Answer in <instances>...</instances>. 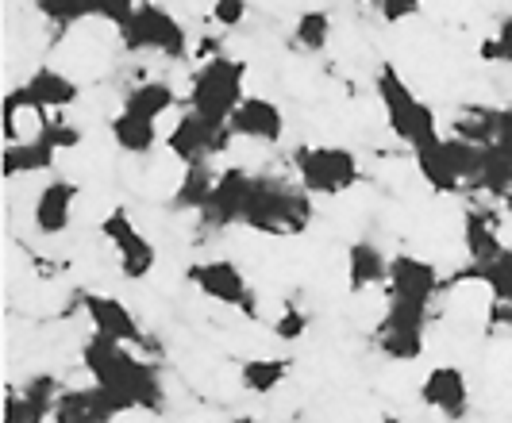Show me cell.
Wrapping results in <instances>:
<instances>
[{
	"instance_id": "6da1fadb",
	"label": "cell",
	"mask_w": 512,
	"mask_h": 423,
	"mask_svg": "<svg viewBox=\"0 0 512 423\" xmlns=\"http://www.w3.org/2000/svg\"><path fill=\"white\" fill-rule=\"evenodd\" d=\"M81 366H85V374L93 377L97 385H104L112 397L120 400L128 412H162V404H166L162 377L128 343L93 335L81 347Z\"/></svg>"
},
{
	"instance_id": "7a4b0ae2",
	"label": "cell",
	"mask_w": 512,
	"mask_h": 423,
	"mask_svg": "<svg viewBox=\"0 0 512 423\" xmlns=\"http://www.w3.org/2000/svg\"><path fill=\"white\" fill-rule=\"evenodd\" d=\"M312 224V197L301 185H289L282 177H255L251 181V204H247V220L243 227H251L258 235H301Z\"/></svg>"
},
{
	"instance_id": "3957f363",
	"label": "cell",
	"mask_w": 512,
	"mask_h": 423,
	"mask_svg": "<svg viewBox=\"0 0 512 423\" xmlns=\"http://www.w3.org/2000/svg\"><path fill=\"white\" fill-rule=\"evenodd\" d=\"M243 81H247V62L216 54L197 66V74L189 81V112H197L201 120L216 127H228L231 112L243 104Z\"/></svg>"
},
{
	"instance_id": "277c9868",
	"label": "cell",
	"mask_w": 512,
	"mask_h": 423,
	"mask_svg": "<svg viewBox=\"0 0 512 423\" xmlns=\"http://www.w3.org/2000/svg\"><path fill=\"white\" fill-rule=\"evenodd\" d=\"M374 89H378V100L385 108V120H389V131L409 143L412 150L416 147H428L439 139V116L432 112V104L416 97L409 89V81L397 74V66L385 62L378 77H374Z\"/></svg>"
},
{
	"instance_id": "5b68a950",
	"label": "cell",
	"mask_w": 512,
	"mask_h": 423,
	"mask_svg": "<svg viewBox=\"0 0 512 423\" xmlns=\"http://www.w3.org/2000/svg\"><path fill=\"white\" fill-rule=\"evenodd\" d=\"M297 185L308 197H339L362 181V166L355 150L347 147H301L293 150Z\"/></svg>"
},
{
	"instance_id": "8992f818",
	"label": "cell",
	"mask_w": 512,
	"mask_h": 423,
	"mask_svg": "<svg viewBox=\"0 0 512 423\" xmlns=\"http://www.w3.org/2000/svg\"><path fill=\"white\" fill-rule=\"evenodd\" d=\"M128 50H147V54H162V58H185L189 54V35L174 12H166L154 0H139L131 24L120 31Z\"/></svg>"
},
{
	"instance_id": "52a82bcc",
	"label": "cell",
	"mask_w": 512,
	"mask_h": 423,
	"mask_svg": "<svg viewBox=\"0 0 512 423\" xmlns=\"http://www.w3.org/2000/svg\"><path fill=\"white\" fill-rule=\"evenodd\" d=\"M101 235L112 243L116 250V258H120V274L131 277V281H143V277L154 270V262H158V250L154 243L135 227L128 208H112L108 216L101 220Z\"/></svg>"
},
{
	"instance_id": "ba28073f",
	"label": "cell",
	"mask_w": 512,
	"mask_h": 423,
	"mask_svg": "<svg viewBox=\"0 0 512 423\" xmlns=\"http://www.w3.org/2000/svg\"><path fill=\"white\" fill-rule=\"evenodd\" d=\"M231 127H216L201 120L197 112H185L178 124L170 127L166 135V150L178 158L181 166H197V162H208L212 154H224L231 147Z\"/></svg>"
},
{
	"instance_id": "9c48e42d",
	"label": "cell",
	"mask_w": 512,
	"mask_h": 423,
	"mask_svg": "<svg viewBox=\"0 0 512 423\" xmlns=\"http://www.w3.org/2000/svg\"><path fill=\"white\" fill-rule=\"evenodd\" d=\"M251 181L255 177L239 166H228L220 170L216 185H212V197L201 208V224L208 231H224V227H235L247 220V204H251Z\"/></svg>"
},
{
	"instance_id": "30bf717a",
	"label": "cell",
	"mask_w": 512,
	"mask_h": 423,
	"mask_svg": "<svg viewBox=\"0 0 512 423\" xmlns=\"http://www.w3.org/2000/svg\"><path fill=\"white\" fill-rule=\"evenodd\" d=\"M189 281L216 304H231V308H243L255 316V293L247 285L243 270L231 262V258H212V262H197L189 266Z\"/></svg>"
},
{
	"instance_id": "8fae6325",
	"label": "cell",
	"mask_w": 512,
	"mask_h": 423,
	"mask_svg": "<svg viewBox=\"0 0 512 423\" xmlns=\"http://www.w3.org/2000/svg\"><path fill=\"white\" fill-rule=\"evenodd\" d=\"M124 412L128 408L112 397L104 385L89 381V385H74V389H62L58 393L51 423H112L116 416H124Z\"/></svg>"
},
{
	"instance_id": "7c38bea8",
	"label": "cell",
	"mask_w": 512,
	"mask_h": 423,
	"mask_svg": "<svg viewBox=\"0 0 512 423\" xmlns=\"http://www.w3.org/2000/svg\"><path fill=\"white\" fill-rule=\"evenodd\" d=\"M81 308H85V316H89V324H93L97 335L116 339V343H128V347H147L143 324L135 320V312H131L124 300L104 297V293H85Z\"/></svg>"
},
{
	"instance_id": "4fadbf2b",
	"label": "cell",
	"mask_w": 512,
	"mask_h": 423,
	"mask_svg": "<svg viewBox=\"0 0 512 423\" xmlns=\"http://www.w3.org/2000/svg\"><path fill=\"white\" fill-rule=\"evenodd\" d=\"M420 400L436 408L443 420L462 423L470 412V381L459 366H432L420 381Z\"/></svg>"
},
{
	"instance_id": "5bb4252c",
	"label": "cell",
	"mask_w": 512,
	"mask_h": 423,
	"mask_svg": "<svg viewBox=\"0 0 512 423\" xmlns=\"http://www.w3.org/2000/svg\"><path fill=\"white\" fill-rule=\"evenodd\" d=\"M228 127L235 139H251V143L278 147L285 139V112L266 97H243V104L231 112Z\"/></svg>"
},
{
	"instance_id": "9a60e30c",
	"label": "cell",
	"mask_w": 512,
	"mask_h": 423,
	"mask_svg": "<svg viewBox=\"0 0 512 423\" xmlns=\"http://www.w3.org/2000/svg\"><path fill=\"white\" fill-rule=\"evenodd\" d=\"M81 197V189H77V181L70 177H58V181H47L43 189H39V197H35V208H31V224L39 235H66L70 224H74V204Z\"/></svg>"
},
{
	"instance_id": "2e32d148",
	"label": "cell",
	"mask_w": 512,
	"mask_h": 423,
	"mask_svg": "<svg viewBox=\"0 0 512 423\" xmlns=\"http://www.w3.org/2000/svg\"><path fill=\"white\" fill-rule=\"evenodd\" d=\"M58 381L51 374L31 377L24 389H8L4 400V423H47L54 420V404H58Z\"/></svg>"
},
{
	"instance_id": "e0dca14e",
	"label": "cell",
	"mask_w": 512,
	"mask_h": 423,
	"mask_svg": "<svg viewBox=\"0 0 512 423\" xmlns=\"http://www.w3.org/2000/svg\"><path fill=\"white\" fill-rule=\"evenodd\" d=\"M385 285H389V297L432 304V297L439 293V270L436 262H428V258L397 254V258H389V281Z\"/></svg>"
},
{
	"instance_id": "ac0fdd59",
	"label": "cell",
	"mask_w": 512,
	"mask_h": 423,
	"mask_svg": "<svg viewBox=\"0 0 512 423\" xmlns=\"http://www.w3.org/2000/svg\"><path fill=\"white\" fill-rule=\"evenodd\" d=\"M24 93L35 100L39 108H47V112H66V108H74L77 100H81V85H77L70 74L54 70V66H39V70L24 81Z\"/></svg>"
},
{
	"instance_id": "d6986e66",
	"label": "cell",
	"mask_w": 512,
	"mask_h": 423,
	"mask_svg": "<svg viewBox=\"0 0 512 423\" xmlns=\"http://www.w3.org/2000/svg\"><path fill=\"white\" fill-rule=\"evenodd\" d=\"M389 281V258L382 254L378 243L370 239H359L347 247V285L351 293H366L374 285H385Z\"/></svg>"
},
{
	"instance_id": "ffe728a7",
	"label": "cell",
	"mask_w": 512,
	"mask_h": 423,
	"mask_svg": "<svg viewBox=\"0 0 512 423\" xmlns=\"http://www.w3.org/2000/svg\"><path fill=\"white\" fill-rule=\"evenodd\" d=\"M412 158H416V170L420 177L436 189V193H462L466 185H462L459 170H455V162H451V154H447V143H443V135H439L436 143H428V147H416L412 150Z\"/></svg>"
},
{
	"instance_id": "44dd1931",
	"label": "cell",
	"mask_w": 512,
	"mask_h": 423,
	"mask_svg": "<svg viewBox=\"0 0 512 423\" xmlns=\"http://www.w3.org/2000/svg\"><path fill=\"white\" fill-rule=\"evenodd\" d=\"M108 131H112L116 147L124 150V154H135V158H143V154H151V150L158 147V124L135 116L128 108H120V112L108 120Z\"/></svg>"
},
{
	"instance_id": "7402d4cb",
	"label": "cell",
	"mask_w": 512,
	"mask_h": 423,
	"mask_svg": "<svg viewBox=\"0 0 512 423\" xmlns=\"http://www.w3.org/2000/svg\"><path fill=\"white\" fill-rule=\"evenodd\" d=\"M58 162V150L43 139H24V143H8L4 147V177L24 174H51Z\"/></svg>"
},
{
	"instance_id": "603a6c76",
	"label": "cell",
	"mask_w": 512,
	"mask_h": 423,
	"mask_svg": "<svg viewBox=\"0 0 512 423\" xmlns=\"http://www.w3.org/2000/svg\"><path fill=\"white\" fill-rule=\"evenodd\" d=\"M474 189L489 193L493 200H505L512 193V154L501 150L497 143L482 147V162H478V174L470 181Z\"/></svg>"
},
{
	"instance_id": "cb8c5ba5",
	"label": "cell",
	"mask_w": 512,
	"mask_h": 423,
	"mask_svg": "<svg viewBox=\"0 0 512 423\" xmlns=\"http://www.w3.org/2000/svg\"><path fill=\"white\" fill-rule=\"evenodd\" d=\"M462 243H466V254H470V266H486V262H493L505 250L497 227L489 224L478 208H470L462 216Z\"/></svg>"
},
{
	"instance_id": "d4e9b609",
	"label": "cell",
	"mask_w": 512,
	"mask_h": 423,
	"mask_svg": "<svg viewBox=\"0 0 512 423\" xmlns=\"http://www.w3.org/2000/svg\"><path fill=\"white\" fill-rule=\"evenodd\" d=\"M124 108L128 112H135V116H143V120H162L166 112H174L178 108V93H174V85L170 81H143V85H135L128 93V100H124Z\"/></svg>"
},
{
	"instance_id": "484cf974",
	"label": "cell",
	"mask_w": 512,
	"mask_h": 423,
	"mask_svg": "<svg viewBox=\"0 0 512 423\" xmlns=\"http://www.w3.org/2000/svg\"><path fill=\"white\" fill-rule=\"evenodd\" d=\"M459 281H482L493 304H512V247H505L486 266H466Z\"/></svg>"
},
{
	"instance_id": "4316f807",
	"label": "cell",
	"mask_w": 512,
	"mask_h": 423,
	"mask_svg": "<svg viewBox=\"0 0 512 423\" xmlns=\"http://www.w3.org/2000/svg\"><path fill=\"white\" fill-rule=\"evenodd\" d=\"M216 170L208 166V162H197V166H185V177L178 181V189H174V208L178 212H201L212 197V185H216Z\"/></svg>"
},
{
	"instance_id": "83f0119b",
	"label": "cell",
	"mask_w": 512,
	"mask_h": 423,
	"mask_svg": "<svg viewBox=\"0 0 512 423\" xmlns=\"http://www.w3.org/2000/svg\"><path fill=\"white\" fill-rule=\"evenodd\" d=\"M239 377H243V389L247 393L266 397V393H274L285 377H289V362L285 358H251V362H243Z\"/></svg>"
},
{
	"instance_id": "f1b7e54d",
	"label": "cell",
	"mask_w": 512,
	"mask_h": 423,
	"mask_svg": "<svg viewBox=\"0 0 512 423\" xmlns=\"http://www.w3.org/2000/svg\"><path fill=\"white\" fill-rule=\"evenodd\" d=\"M293 43L308 54H320V50H328L332 43V12H324V8H308L297 16V27H293Z\"/></svg>"
},
{
	"instance_id": "f546056e",
	"label": "cell",
	"mask_w": 512,
	"mask_h": 423,
	"mask_svg": "<svg viewBox=\"0 0 512 423\" xmlns=\"http://www.w3.org/2000/svg\"><path fill=\"white\" fill-rule=\"evenodd\" d=\"M378 350L389 362H416L424 354V331L412 327H378Z\"/></svg>"
},
{
	"instance_id": "4dcf8cb0",
	"label": "cell",
	"mask_w": 512,
	"mask_h": 423,
	"mask_svg": "<svg viewBox=\"0 0 512 423\" xmlns=\"http://www.w3.org/2000/svg\"><path fill=\"white\" fill-rule=\"evenodd\" d=\"M378 327H412V331H424V327H428V304L405 300V297H389L385 316Z\"/></svg>"
},
{
	"instance_id": "1f68e13d",
	"label": "cell",
	"mask_w": 512,
	"mask_h": 423,
	"mask_svg": "<svg viewBox=\"0 0 512 423\" xmlns=\"http://www.w3.org/2000/svg\"><path fill=\"white\" fill-rule=\"evenodd\" d=\"M35 4V12L43 16V20H51L54 27H74L81 20H89V8H85V0H31Z\"/></svg>"
},
{
	"instance_id": "d6a6232c",
	"label": "cell",
	"mask_w": 512,
	"mask_h": 423,
	"mask_svg": "<svg viewBox=\"0 0 512 423\" xmlns=\"http://www.w3.org/2000/svg\"><path fill=\"white\" fill-rule=\"evenodd\" d=\"M85 8H89V16H97L104 24L124 31L131 24V16H135V8H139V0H85Z\"/></svg>"
},
{
	"instance_id": "836d02e7",
	"label": "cell",
	"mask_w": 512,
	"mask_h": 423,
	"mask_svg": "<svg viewBox=\"0 0 512 423\" xmlns=\"http://www.w3.org/2000/svg\"><path fill=\"white\" fill-rule=\"evenodd\" d=\"M35 139H43V143H51L54 150H74L81 147V131L74 124H66V120H47V124L39 127V135Z\"/></svg>"
},
{
	"instance_id": "e575fe53",
	"label": "cell",
	"mask_w": 512,
	"mask_h": 423,
	"mask_svg": "<svg viewBox=\"0 0 512 423\" xmlns=\"http://www.w3.org/2000/svg\"><path fill=\"white\" fill-rule=\"evenodd\" d=\"M305 331H308V316L301 312V308H297V304H289L282 316L274 320V335H278L282 343H297Z\"/></svg>"
},
{
	"instance_id": "d590c367",
	"label": "cell",
	"mask_w": 512,
	"mask_h": 423,
	"mask_svg": "<svg viewBox=\"0 0 512 423\" xmlns=\"http://www.w3.org/2000/svg\"><path fill=\"white\" fill-rule=\"evenodd\" d=\"M212 20L220 27H239L247 20V0H212Z\"/></svg>"
},
{
	"instance_id": "8d00e7d4",
	"label": "cell",
	"mask_w": 512,
	"mask_h": 423,
	"mask_svg": "<svg viewBox=\"0 0 512 423\" xmlns=\"http://www.w3.org/2000/svg\"><path fill=\"white\" fill-rule=\"evenodd\" d=\"M420 4H424V0H382L378 12H382L385 24H401V20H412V16L420 12Z\"/></svg>"
},
{
	"instance_id": "74e56055",
	"label": "cell",
	"mask_w": 512,
	"mask_h": 423,
	"mask_svg": "<svg viewBox=\"0 0 512 423\" xmlns=\"http://www.w3.org/2000/svg\"><path fill=\"white\" fill-rule=\"evenodd\" d=\"M489 143H497L501 150L512 154V108H493V135Z\"/></svg>"
},
{
	"instance_id": "f35d334b",
	"label": "cell",
	"mask_w": 512,
	"mask_h": 423,
	"mask_svg": "<svg viewBox=\"0 0 512 423\" xmlns=\"http://www.w3.org/2000/svg\"><path fill=\"white\" fill-rule=\"evenodd\" d=\"M489 335L493 331H505L512 335V304H489Z\"/></svg>"
},
{
	"instance_id": "ab89813d",
	"label": "cell",
	"mask_w": 512,
	"mask_h": 423,
	"mask_svg": "<svg viewBox=\"0 0 512 423\" xmlns=\"http://www.w3.org/2000/svg\"><path fill=\"white\" fill-rule=\"evenodd\" d=\"M478 54H482L486 62H505V66H512V50L501 47V43H497V35H493V39H486V43L478 47Z\"/></svg>"
},
{
	"instance_id": "60d3db41",
	"label": "cell",
	"mask_w": 512,
	"mask_h": 423,
	"mask_svg": "<svg viewBox=\"0 0 512 423\" xmlns=\"http://www.w3.org/2000/svg\"><path fill=\"white\" fill-rule=\"evenodd\" d=\"M497 43L512 50V12L505 16V20H501V27H497Z\"/></svg>"
},
{
	"instance_id": "b9f144b4",
	"label": "cell",
	"mask_w": 512,
	"mask_h": 423,
	"mask_svg": "<svg viewBox=\"0 0 512 423\" xmlns=\"http://www.w3.org/2000/svg\"><path fill=\"white\" fill-rule=\"evenodd\" d=\"M231 423H258L255 416H239V420H231Z\"/></svg>"
},
{
	"instance_id": "7bdbcfd3",
	"label": "cell",
	"mask_w": 512,
	"mask_h": 423,
	"mask_svg": "<svg viewBox=\"0 0 512 423\" xmlns=\"http://www.w3.org/2000/svg\"><path fill=\"white\" fill-rule=\"evenodd\" d=\"M501 204H505V212H509V216H512V193H509V197H505V200H501Z\"/></svg>"
},
{
	"instance_id": "ee69618b",
	"label": "cell",
	"mask_w": 512,
	"mask_h": 423,
	"mask_svg": "<svg viewBox=\"0 0 512 423\" xmlns=\"http://www.w3.org/2000/svg\"><path fill=\"white\" fill-rule=\"evenodd\" d=\"M362 4H374V8H378V4H382V0H362Z\"/></svg>"
},
{
	"instance_id": "f6af8a7d",
	"label": "cell",
	"mask_w": 512,
	"mask_h": 423,
	"mask_svg": "<svg viewBox=\"0 0 512 423\" xmlns=\"http://www.w3.org/2000/svg\"><path fill=\"white\" fill-rule=\"evenodd\" d=\"M382 423H401V420H393V416H385V420Z\"/></svg>"
}]
</instances>
